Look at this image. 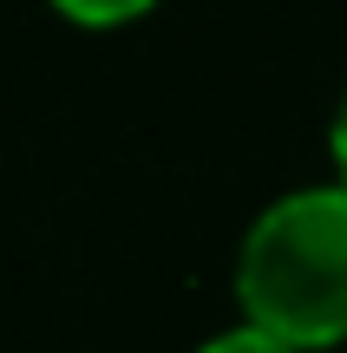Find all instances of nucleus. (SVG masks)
Instances as JSON below:
<instances>
[{"label":"nucleus","mask_w":347,"mask_h":353,"mask_svg":"<svg viewBox=\"0 0 347 353\" xmlns=\"http://www.w3.org/2000/svg\"><path fill=\"white\" fill-rule=\"evenodd\" d=\"M335 157H341V183H347V92H341V112H335Z\"/></svg>","instance_id":"nucleus-3"},{"label":"nucleus","mask_w":347,"mask_h":353,"mask_svg":"<svg viewBox=\"0 0 347 353\" xmlns=\"http://www.w3.org/2000/svg\"><path fill=\"white\" fill-rule=\"evenodd\" d=\"M236 294L249 327L295 347L347 334V183H301L262 203L236 249Z\"/></svg>","instance_id":"nucleus-1"},{"label":"nucleus","mask_w":347,"mask_h":353,"mask_svg":"<svg viewBox=\"0 0 347 353\" xmlns=\"http://www.w3.org/2000/svg\"><path fill=\"white\" fill-rule=\"evenodd\" d=\"M197 353H301V347L282 341V334H269V327H223V334H210Z\"/></svg>","instance_id":"nucleus-2"}]
</instances>
